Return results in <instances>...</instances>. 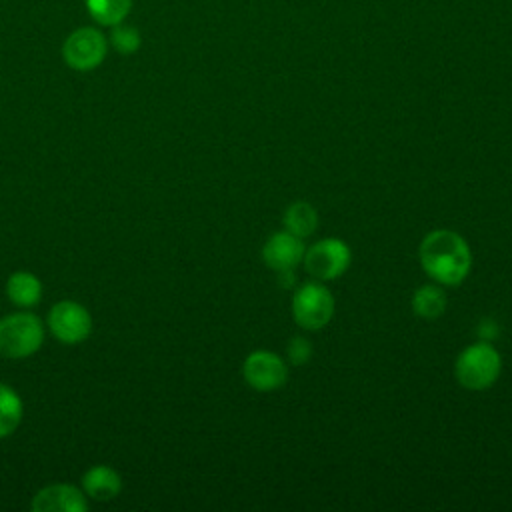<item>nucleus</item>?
Returning a JSON list of instances; mask_svg holds the SVG:
<instances>
[{"mask_svg":"<svg viewBox=\"0 0 512 512\" xmlns=\"http://www.w3.org/2000/svg\"><path fill=\"white\" fill-rule=\"evenodd\" d=\"M420 266L442 286H458L470 272L472 252L468 242L452 230H434L418 248Z\"/></svg>","mask_w":512,"mask_h":512,"instance_id":"f257e3e1","label":"nucleus"},{"mask_svg":"<svg viewBox=\"0 0 512 512\" xmlns=\"http://www.w3.org/2000/svg\"><path fill=\"white\" fill-rule=\"evenodd\" d=\"M502 370V360L496 348L486 342H474L466 346L454 364V376L458 384L466 390H486L490 388Z\"/></svg>","mask_w":512,"mask_h":512,"instance_id":"f03ea898","label":"nucleus"},{"mask_svg":"<svg viewBox=\"0 0 512 512\" xmlns=\"http://www.w3.org/2000/svg\"><path fill=\"white\" fill-rule=\"evenodd\" d=\"M44 342V324L36 314L16 312L0 320V356L26 358Z\"/></svg>","mask_w":512,"mask_h":512,"instance_id":"7ed1b4c3","label":"nucleus"},{"mask_svg":"<svg viewBox=\"0 0 512 512\" xmlns=\"http://www.w3.org/2000/svg\"><path fill=\"white\" fill-rule=\"evenodd\" d=\"M108 54V38L96 26H80L72 30L62 44L64 62L78 72L98 68Z\"/></svg>","mask_w":512,"mask_h":512,"instance_id":"20e7f679","label":"nucleus"},{"mask_svg":"<svg viewBox=\"0 0 512 512\" xmlns=\"http://www.w3.org/2000/svg\"><path fill=\"white\" fill-rule=\"evenodd\" d=\"M334 298L322 282L300 286L292 298V318L304 330H318L330 322Z\"/></svg>","mask_w":512,"mask_h":512,"instance_id":"39448f33","label":"nucleus"},{"mask_svg":"<svg viewBox=\"0 0 512 512\" xmlns=\"http://www.w3.org/2000/svg\"><path fill=\"white\" fill-rule=\"evenodd\" d=\"M350 260H352L350 248L340 238L318 240L308 250H304V258H302L306 272L318 282L334 280L342 276L348 270Z\"/></svg>","mask_w":512,"mask_h":512,"instance_id":"423d86ee","label":"nucleus"},{"mask_svg":"<svg viewBox=\"0 0 512 512\" xmlns=\"http://www.w3.org/2000/svg\"><path fill=\"white\" fill-rule=\"evenodd\" d=\"M48 326L60 342L78 344L90 336L92 318L82 304L74 300H60L48 312Z\"/></svg>","mask_w":512,"mask_h":512,"instance_id":"0eeeda50","label":"nucleus"},{"mask_svg":"<svg viewBox=\"0 0 512 512\" xmlns=\"http://www.w3.org/2000/svg\"><path fill=\"white\" fill-rule=\"evenodd\" d=\"M242 374L250 388L258 392H272L286 384L288 368L278 354L268 350H256L244 360Z\"/></svg>","mask_w":512,"mask_h":512,"instance_id":"6e6552de","label":"nucleus"},{"mask_svg":"<svg viewBox=\"0 0 512 512\" xmlns=\"http://www.w3.org/2000/svg\"><path fill=\"white\" fill-rule=\"evenodd\" d=\"M304 258V244L302 238L290 234L288 230L272 234L264 248H262V260L268 268L274 272H292Z\"/></svg>","mask_w":512,"mask_h":512,"instance_id":"1a4fd4ad","label":"nucleus"},{"mask_svg":"<svg viewBox=\"0 0 512 512\" xmlns=\"http://www.w3.org/2000/svg\"><path fill=\"white\" fill-rule=\"evenodd\" d=\"M34 512H84L88 510L86 496L70 484H52L42 488L32 500Z\"/></svg>","mask_w":512,"mask_h":512,"instance_id":"9d476101","label":"nucleus"},{"mask_svg":"<svg viewBox=\"0 0 512 512\" xmlns=\"http://www.w3.org/2000/svg\"><path fill=\"white\" fill-rule=\"evenodd\" d=\"M84 492L94 500H112L122 490V480L110 466H92L82 478Z\"/></svg>","mask_w":512,"mask_h":512,"instance_id":"9b49d317","label":"nucleus"},{"mask_svg":"<svg viewBox=\"0 0 512 512\" xmlns=\"http://www.w3.org/2000/svg\"><path fill=\"white\" fill-rule=\"evenodd\" d=\"M8 298L22 308L36 306L42 298V284L30 272H14L6 282Z\"/></svg>","mask_w":512,"mask_h":512,"instance_id":"f8f14e48","label":"nucleus"},{"mask_svg":"<svg viewBox=\"0 0 512 512\" xmlns=\"http://www.w3.org/2000/svg\"><path fill=\"white\" fill-rule=\"evenodd\" d=\"M134 0H84L90 18L106 28H112L126 20Z\"/></svg>","mask_w":512,"mask_h":512,"instance_id":"ddd939ff","label":"nucleus"},{"mask_svg":"<svg viewBox=\"0 0 512 512\" xmlns=\"http://www.w3.org/2000/svg\"><path fill=\"white\" fill-rule=\"evenodd\" d=\"M412 310L424 320H436L446 310V294L436 284L420 286L412 296Z\"/></svg>","mask_w":512,"mask_h":512,"instance_id":"4468645a","label":"nucleus"},{"mask_svg":"<svg viewBox=\"0 0 512 512\" xmlns=\"http://www.w3.org/2000/svg\"><path fill=\"white\" fill-rule=\"evenodd\" d=\"M284 226L298 238L310 236L318 226V214L308 202H294L284 212Z\"/></svg>","mask_w":512,"mask_h":512,"instance_id":"2eb2a0df","label":"nucleus"},{"mask_svg":"<svg viewBox=\"0 0 512 512\" xmlns=\"http://www.w3.org/2000/svg\"><path fill=\"white\" fill-rule=\"evenodd\" d=\"M22 400L6 384H0V438L10 436L22 420Z\"/></svg>","mask_w":512,"mask_h":512,"instance_id":"dca6fc26","label":"nucleus"},{"mask_svg":"<svg viewBox=\"0 0 512 512\" xmlns=\"http://www.w3.org/2000/svg\"><path fill=\"white\" fill-rule=\"evenodd\" d=\"M108 42L112 44V48L118 52V54H134L138 52L140 44H142V36L138 32V28L130 26V24H116L112 26L110 30V36H108Z\"/></svg>","mask_w":512,"mask_h":512,"instance_id":"f3484780","label":"nucleus"},{"mask_svg":"<svg viewBox=\"0 0 512 512\" xmlns=\"http://www.w3.org/2000/svg\"><path fill=\"white\" fill-rule=\"evenodd\" d=\"M286 356L292 366H302L312 356V344L302 336H294L286 346Z\"/></svg>","mask_w":512,"mask_h":512,"instance_id":"a211bd4d","label":"nucleus"},{"mask_svg":"<svg viewBox=\"0 0 512 512\" xmlns=\"http://www.w3.org/2000/svg\"><path fill=\"white\" fill-rule=\"evenodd\" d=\"M496 334H498L496 324H494L492 320H482V324H480V328H478V336L488 342V340H492Z\"/></svg>","mask_w":512,"mask_h":512,"instance_id":"6ab92c4d","label":"nucleus"}]
</instances>
